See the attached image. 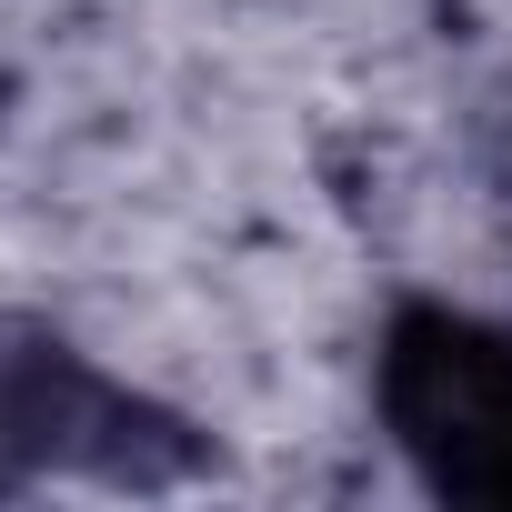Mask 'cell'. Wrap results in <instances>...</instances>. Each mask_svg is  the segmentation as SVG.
<instances>
[{
	"instance_id": "7a4b0ae2",
	"label": "cell",
	"mask_w": 512,
	"mask_h": 512,
	"mask_svg": "<svg viewBox=\"0 0 512 512\" xmlns=\"http://www.w3.org/2000/svg\"><path fill=\"white\" fill-rule=\"evenodd\" d=\"M492 181H502V211H512V121H502V151H492Z\"/></svg>"
},
{
	"instance_id": "6da1fadb",
	"label": "cell",
	"mask_w": 512,
	"mask_h": 512,
	"mask_svg": "<svg viewBox=\"0 0 512 512\" xmlns=\"http://www.w3.org/2000/svg\"><path fill=\"white\" fill-rule=\"evenodd\" d=\"M372 412L442 502H512V332L462 302H402L372 352Z\"/></svg>"
}]
</instances>
